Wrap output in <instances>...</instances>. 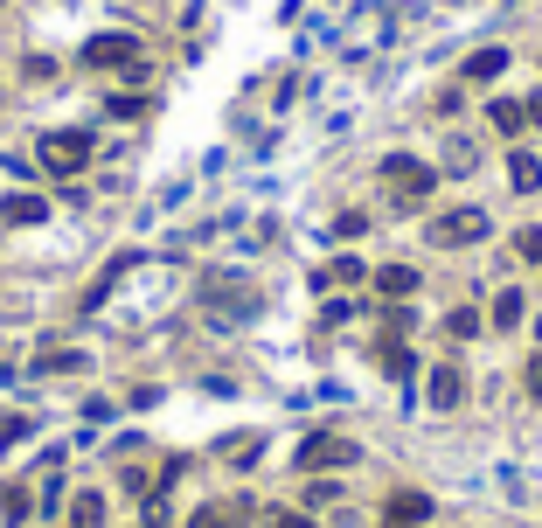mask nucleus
Instances as JSON below:
<instances>
[{
  "instance_id": "20",
  "label": "nucleus",
  "mask_w": 542,
  "mask_h": 528,
  "mask_svg": "<svg viewBox=\"0 0 542 528\" xmlns=\"http://www.w3.org/2000/svg\"><path fill=\"white\" fill-rule=\"evenodd\" d=\"M49 369L70 376V369H84V355H77V348H56V355H42V376H49Z\"/></svg>"
},
{
  "instance_id": "17",
  "label": "nucleus",
  "mask_w": 542,
  "mask_h": 528,
  "mask_svg": "<svg viewBox=\"0 0 542 528\" xmlns=\"http://www.w3.org/2000/svg\"><path fill=\"white\" fill-rule=\"evenodd\" d=\"M320 285H362V264H355V258H334L327 271H320Z\"/></svg>"
},
{
  "instance_id": "16",
  "label": "nucleus",
  "mask_w": 542,
  "mask_h": 528,
  "mask_svg": "<svg viewBox=\"0 0 542 528\" xmlns=\"http://www.w3.org/2000/svg\"><path fill=\"white\" fill-rule=\"evenodd\" d=\"M445 334H452V341H473V334H480V313H473V306L445 313Z\"/></svg>"
},
{
  "instance_id": "23",
  "label": "nucleus",
  "mask_w": 542,
  "mask_h": 528,
  "mask_svg": "<svg viewBox=\"0 0 542 528\" xmlns=\"http://www.w3.org/2000/svg\"><path fill=\"white\" fill-rule=\"evenodd\" d=\"M383 334H390V341H404V334H410V313H404V306H390V313H383Z\"/></svg>"
},
{
  "instance_id": "24",
  "label": "nucleus",
  "mask_w": 542,
  "mask_h": 528,
  "mask_svg": "<svg viewBox=\"0 0 542 528\" xmlns=\"http://www.w3.org/2000/svg\"><path fill=\"white\" fill-rule=\"evenodd\" d=\"M515 251H522V258H536V264H542V230H522V237H515Z\"/></svg>"
},
{
  "instance_id": "14",
  "label": "nucleus",
  "mask_w": 542,
  "mask_h": 528,
  "mask_svg": "<svg viewBox=\"0 0 542 528\" xmlns=\"http://www.w3.org/2000/svg\"><path fill=\"white\" fill-rule=\"evenodd\" d=\"M529 126V105H515V98H494V132H522Z\"/></svg>"
},
{
  "instance_id": "5",
  "label": "nucleus",
  "mask_w": 542,
  "mask_h": 528,
  "mask_svg": "<svg viewBox=\"0 0 542 528\" xmlns=\"http://www.w3.org/2000/svg\"><path fill=\"white\" fill-rule=\"evenodd\" d=\"M299 466H306V473H320V466H355V445L334 438V431H313V438L299 445Z\"/></svg>"
},
{
  "instance_id": "27",
  "label": "nucleus",
  "mask_w": 542,
  "mask_h": 528,
  "mask_svg": "<svg viewBox=\"0 0 542 528\" xmlns=\"http://www.w3.org/2000/svg\"><path fill=\"white\" fill-rule=\"evenodd\" d=\"M529 119H536V126H542V91H536V98H529Z\"/></svg>"
},
{
  "instance_id": "8",
  "label": "nucleus",
  "mask_w": 542,
  "mask_h": 528,
  "mask_svg": "<svg viewBox=\"0 0 542 528\" xmlns=\"http://www.w3.org/2000/svg\"><path fill=\"white\" fill-rule=\"evenodd\" d=\"M244 522H251V508H244V501H209L188 528H244Z\"/></svg>"
},
{
  "instance_id": "18",
  "label": "nucleus",
  "mask_w": 542,
  "mask_h": 528,
  "mask_svg": "<svg viewBox=\"0 0 542 528\" xmlns=\"http://www.w3.org/2000/svg\"><path fill=\"white\" fill-rule=\"evenodd\" d=\"M0 515L7 522H28V487H0Z\"/></svg>"
},
{
  "instance_id": "22",
  "label": "nucleus",
  "mask_w": 542,
  "mask_h": 528,
  "mask_svg": "<svg viewBox=\"0 0 542 528\" xmlns=\"http://www.w3.org/2000/svg\"><path fill=\"white\" fill-rule=\"evenodd\" d=\"M21 438H28V417H21V410H14V417H0V445H21Z\"/></svg>"
},
{
  "instance_id": "15",
  "label": "nucleus",
  "mask_w": 542,
  "mask_h": 528,
  "mask_svg": "<svg viewBox=\"0 0 542 528\" xmlns=\"http://www.w3.org/2000/svg\"><path fill=\"white\" fill-rule=\"evenodd\" d=\"M376 362H383V376H410V348H404V341H383Z\"/></svg>"
},
{
  "instance_id": "9",
  "label": "nucleus",
  "mask_w": 542,
  "mask_h": 528,
  "mask_svg": "<svg viewBox=\"0 0 542 528\" xmlns=\"http://www.w3.org/2000/svg\"><path fill=\"white\" fill-rule=\"evenodd\" d=\"M501 70H508V49H473L466 56V84H494Z\"/></svg>"
},
{
  "instance_id": "1",
  "label": "nucleus",
  "mask_w": 542,
  "mask_h": 528,
  "mask_svg": "<svg viewBox=\"0 0 542 528\" xmlns=\"http://www.w3.org/2000/svg\"><path fill=\"white\" fill-rule=\"evenodd\" d=\"M84 63H91V70H126V77H146V56H139L133 35H91V42H84Z\"/></svg>"
},
{
  "instance_id": "3",
  "label": "nucleus",
  "mask_w": 542,
  "mask_h": 528,
  "mask_svg": "<svg viewBox=\"0 0 542 528\" xmlns=\"http://www.w3.org/2000/svg\"><path fill=\"white\" fill-rule=\"evenodd\" d=\"M91 160V132H42V167L49 174H77Z\"/></svg>"
},
{
  "instance_id": "2",
  "label": "nucleus",
  "mask_w": 542,
  "mask_h": 528,
  "mask_svg": "<svg viewBox=\"0 0 542 528\" xmlns=\"http://www.w3.org/2000/svg\"><path fill=\"white\" fill-rule=\"evenodd\" d=\"M480 237H487V209H445L431 223V244L438 251H459V244H480Z\"/></svg>"
},
{
  "instance_id": "7",
  "label": "nucleus",
  "mask_w": 542,
  "mask_h": 528,
  "mask_svg": "<svg viewBox=\"0 0 542 528\" xmlns=\"http://www.w3.org/2000/svg\"><path fill=\"white\" fill-rule=\"evenodd\" d=\"M459 396H466V376H459L452 362H438V369H431V403H438V410H459Z\"/></svg>"
},
{
  "instance_id": "6",
  "label": "nucleus",
  "mask_w": 542,
  "mask_h": 528,
  "mask_svg": "<svg viewBox=\"0 0 542 528\" xmlns=\"http://www.w3.org/2000/svg\"><path fill=\"white\" fill-rule=\"evenodd\" d=\"M424 515H431V501H424V494H390L383 528H424Z\"/></svg>"
},
{
  "instance_id": "11",
  "label": "nucleus",
  "mask_w": 542,
  "mask_h": 528,
  "mask_svg": "<svg viewBox=\"0 0 542 528\" xmlns=\"http://www.w3.org/2000/svg\"><path fill=\"white\" fill-rule=\"evenodd\" d=\"M376 292H383V299H410V292H417V271H410V264H383V271H376Z\"/></svg>"
},
{
  "instance_id": "10",
  "label": "nucleus",
  "mask_w": 542,
  "mask_h": 528,
  "mask_svg": "<svg viewBox=\"0 0 542 528\" xmlns=\"http://www.w3.org/2000/svg\"><path fill=\"white\" fill-rule=\"evenodd\" d=\"M0 223H49V202L42 195H7L0 202Z\"/></svg>"
},
{
  "instance_id": "21",
  "label": "nucleus",
  "mask_w": 542,
  "mask_h": 528,
  "mask_svg": "<svg viewBox=\"0 0 542 528\" xmlns=\"http://www.w3.org/2000/svg\"><path fill=\"white\" fill-rule=\"evenodd\" d=\"M223 459H230V466H251V459H258V438H251V431H244V438H230V445H223Z\"/></svg>"
},
{
  "instance_id": "19",
  "label": "nucleus",
  "mask_w": 542,
  "mask_h": 528,
  "mask_svg": "<svg viewBox=\"0 0 542 528\" xmlns=\"http://www.w3.org/2000/svg\"><path fill=\"white\" fill-rule=\"evenodd\" d=\"M515 320H522V292H501L494 299V327H515Z\"/></svg>"
},
{
  "instance_id": "4",
  "label": "nucleus",
  "mask_w": 542,
  "mask_h": 528,
  "mask_svg": "<svg viewBox=\"0 0 542 528\" xmlns=\"http://www.w3.org/2000/svg\"><path fill=\"white\" fill-rule=\"evenodd\" d=\"M383 181H390L404 202H417V195H431V188H438V174H431L424 160H410V153H390V160H383Z\"/></svg>"
},
{
  "instance_id": "26",
  "label": "nucleus",
  "mask_w": 542,
  "mask_h": 528,
  "mask_svg": "<svg viewBox=\"0 0 542 528\" xmlns=\"http://www.w3.org/2000/svg\"><path fill=\"white\" fill-rule=\"evenodd\" d=\"M529 390L542 396V355H536V362H529Z\"/></svg>"
},
{
  "instance_id": "12",
  "label": "nucleus",
  "mask_w": 542,
  "mask_h": 528,
  "mask_svg": "<svg viewBox=\"0 0 542 528\" xmlns=\"http://www.w3.org/2000/svg\"><path fill=\"white\" fill-rule=\"evenodd\" d=\"M508 181H515V195H536L542 188V160L536 153H515V160H508Z\"/></svg>"
},
{
  "instance_id": "13",
  "label": "nucleus",
  "mask_w": 542,
  "mask_h": 528,
  "mask_svg": "<svg viewBox=\"0 0 542 528\" xmlns=\"http://www.w3.org/2000/svg\"><path fill=\"white\" fill-rule=\"evenodd\" d=\"M70 528H105V494H70Z\"/></svg>"
},
{
  "instance_id": "25",
  "label": "nucleus",
  "mask_w": 542,
  "mask_h": 528,
  "mask_svg": "<svg viewBox=\"0 0 542 528\" xmlns=\"http://www.w3.org/2000/svg\"><path fill=\"white\" fill-rule=\"evenodd\" d=\"M265 528H313V522H306V515H292V508H285V515H271Z\"/></svg>"
}]
</instances>
